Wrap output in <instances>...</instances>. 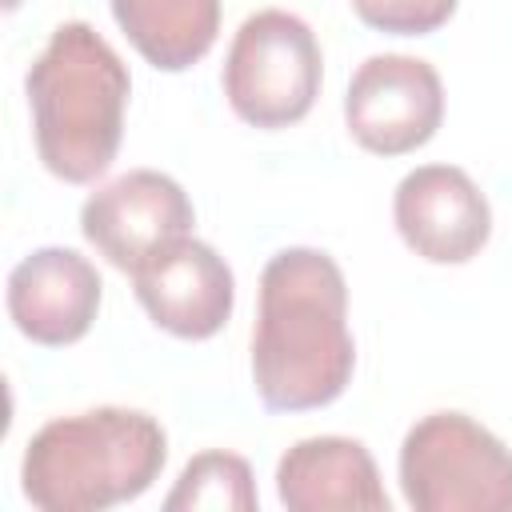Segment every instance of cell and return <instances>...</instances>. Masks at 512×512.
Segmentation results:
<instances>
[{"label": "cell", "instance_id": "obj_11", "mask_svg": "<svg viewBox=\"0 0 512 512\" xmlns=\"http://www.w3.org/2000/svg\"><path fill=\"white\" fill-rule=\"evenodd\" d=\"M276 496L288 512H388L376 460L352 436L296 440L276 464Z\"/></svg>", "mask_w": 512, "mask_h": 512}, {"label": "cell", "instance_id": "obj_10", "mask_svg": "<svg viewBox=\"0 0 512 512\" xmlns=\"http://www.w3.org/2000/svg\"><path fill=\"white\" fill-rule=\"evenodd\" d=\"M100 272L76 248H36L8 272V316L32 344H76L100 312Z\"/></svg>", "mask_w": 512, "mask_h": 512}, {"label": "cell", "instance_id": "obj_7", "mask_svg": "<svg viewBox=\"0 0 512 512\" xmlns=\"http://www.w3.org/2000/svg\"><path fill=\"white\" fill-rule=\"evenodd\" d=\"M196 212L188 192L156 168H132L100 184L80 208L84 240L120 272H136L160 248L192 236Z\"/></svg>", "mask_w": 512, "mask_h": 512}, {"label": "cell", "instance_id": "obj_6", "mask_svg": "<svg viewBox=\"0 0 512 512\" xmlns=\"http://www.w3.org/2000/svg\"><path fill=\"white\" fill-rule=\"evenodd\" d=\"M444 120L440 72L404 52L368 56L344 92L348 136L376 156H404L424 148Z\"/></svg>", "mask_w": 512, "mask_h": 512}, {"label": "cell", "instance_id": "obj_9", "mask_svg": "<svg viewBox=\"0 0 512 512\" xmlns=\"http://www.w3.org/2000/svg\"><path fill=\"white\" fill-rule=\"evenodd\" d=\"M132 284L152 324L180 340L216 336L236 304V280L228 260L196 236H180L176 244L160 248L132 272Z\"/></svg>", "mask_w": 512, "mask_h": 512}, {"label": "cell", "instance_id": "obj_12", "mask_svg": "<svg viewBox=\"0 0 512 512\" xmlns=\"http://www.w3.org/2000/svg\"><path fill=\"white\" fill-rule=\"evenodd\" d=\"M120 32L160 72H184L220 36V0H108Z\"/></svg>", "mask_w": 512, "mask_h": 512}, {"label": "cell", "instance_id": "obj_5", "mask_svg": "<svg viewBox=\"0 0 512 512\" xmlns=\"http://www.w3.org/2000/svg\"><path fill=\"white\" fill-rule=\"evenodd\" d=\"M320 44L312 28L284 8L252 12L224 56L228 108L252 128H288L304 120L320 96Z\"/></svg>", "mask_w": 512, "mask_h": 512}, {"label": "cell", "instance_id": "obj_3", "mask_svg": "<svg viewBox=\"0 0 512 512\" xmlns=\"http://www.w3.org/2000/svg\"><path fill=\"white\" fill-rule=\"evenodd\" d=\"M168 436L140 408H88L48 420L24 448L20 488L44 512H104L152 488Z\"/></svg>", "mask_w": 512, "mask_h": 512}, {"label": "cell", "instance_id": "obj_4", "mask_svg": "<svg viewBox=\"0 0 512 512\" xmlns=\"http://www.w3.org/2000/svg\"><path fill=\"white\" fill-rule=\"evenodd\" d=\"M400 488L416 512H512V448L468 412H428L400 444Z\"/></svg>", "mask_w": 512, "mask_h": 512}, {"label": "cell", "instance_id": "obj_1", "mask_svg": "<svg viewBox=\"0 0 512 512\" xmlns=\"http://www.w3.org/2000/svg\"><path fill=\"white\" fill-rule=\"evenodd\" d=\"M356 368L348 284L320 248H280L260 272L252 328V384L268 412L332 404Z\"/></svg>", "mask_w": 512, "mask_h": 512}, {"label": "cell", "instance_id": "obj_8", "mask_svg": "<svg viewBox=\"0 0 512 512\" xmlns=\"http://www.w3.org/2000/svg\"><path fill=\"white\" fill-rule=\"evenodd\" d=\"M400 240L428 264H468L492 236V208L480 184L456 164L412 168L392 196Z\"/></svg>", "mask_w": 512, "mask_h": 512}, {"label": "cell", "instance_id": "obj_2", "mask_svg": "<svg viewBox=\"0 0 512 512\" xmlns=\"http://www.w3.org/2000/svg\"><path fill=\"white\" fill-rule=\"evenodd\" d=\"M32 136L44 168L64 184H92L120 152L132 76L120 52L84 20L52 28L24 76Z\"/></svg>", "mask_w": 512, "mask_h": 512}, {"label": "cell", "instance_id": "obj_13", "mask_svg": "<svg viewBox=\"0 0 512 512\" xmlns=\"http://www.w3.org/2000/svg\"><path fill=\"white\" fill-rule=\"evenodd\" d=\"M256 504H260V496H256V480H252L248 460L236 456V452H224V448L192 456L184 464L176 488L164 496L168 512H196V508L256 512Z\"/></svg>", "mask_w": 512, "mask_h": 512}, {"label": "cell", "instance_id": "obj_14", "mask_svg": "<svg viewBox=\"0 0 512 512\" xmlns=\"http://www.w3.org/2000/svg\"><path fill=\"white\" fill-rule=\"evenodd\" d=\"M348 4L368 28L392 36H428L440 24H448V16L456 12V0H348Z\"/></svg>", "mask_w": 512, "mask_h": 512}]
</instances>
